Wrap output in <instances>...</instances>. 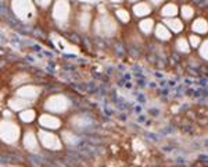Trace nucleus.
Segmentation results:
<instances>
[{
	"label": "nucleus",
	"mask_w": 208,
	"mask_h": 167,
	"mask_svg": "<svg viewBox=\"0 0 208 167\" xmlns=\"http://www.w3.org/2000/svg\"><path fill=\"white\" fill-rule=\"evenodd\" d=\"M193 29H194L196 32L204 33V32H207L208 25H207V22H205L204 19H197V21L194 22V25H193Z\"/></svg>",
	"instance_id": "nucleus-7"
},
{
	"label": "nucleus",
	"mask_w": 208,
	"mask_h": 167,
	"mask_svg": "<svg viewBox=\"0 0 208 167\" xmlns=\"http://www.w3.org/2000/svg\"><path fill=\"white\" fill-rule=\"evenodd\" d=\"M67 103H68V100L65 97L54 96L47 102V107L50 110H53V111H64V110L67 109Z\"/></svg>",
	"instance_id": "nucleus-3"
},
{
	"label": "nucleus",
	"mask_w": 208,
	"mask_h": 167,
	"mask_svg": "<svg viewBox=\"0 0 208 167\" xmlns=\"http://www.w3.org/2000/svg\"><path fill=\"white\" fill-rule=\"evenodd\" d=\"M24 146H25L29 152H39V145H38L36 138H35V134L28 132V134L24 136Z\"/></svg>",
	"instance_id": "nucleus-4"
},
{
	"label": "nucleus",
	"mask_w": 208,
	"mask_h": 167,
	"mask_svg": "<svg viewBox=\"0 0 208 167\" xmlns=\"http://www.w3.org/2000/svg\"><path fill=\"white\" fill-rule=\"evenodd\" d=\"M167 24L171 26V29L173 31V32H179V31H182V22L179 21V19H168L167 21Z\"/></svg>",
	"instance_id": "nucleus-8"
},
{
	"label": "nucleus",
	"mask_w": 208,
	"mask_h": 167,
	"mask_svg": "<svg viewBox=\"0 0 208 167\" xmlns=\"http://www.w3.org/2000/svg\"><path fill=\"white\" fill-rule=\"evenodd\" d=\"M193 15V10L189 8V7H183V17L185 18H190Z\"/></svg>",
	"instance_id": "nucleus-14"
},
{
	"label": "nucleus",
	"mask_w": 208,
	"mask_h": 167,
	"mask_svg": "<svg viewBox=\"0 0 208 167\" xmlns=\"http://www.w3.org/2000/svg\"><path fill=\"white\" fill-rule=\"evenodd\" d=\"M40 142L46 149L50 150H58L61 149V142L56 135L49 134V132H40Z\"/></svg>",
	"instance_id": "nucleus-2"
},
{
	"label": "nucleus",
	"mask_w": 208,
	"mask_h": 167,
	"mask_svg": "<svg viewBox=\"0 0 208 167\" xmlns=\"http://www.w3.org/2000/svg\"><path fill=\"white\" fill-rule=\"evenodd\" d=\"M18 93L21 96H36L35 93H38V89L33 86H26V88H22Z\"/></svg>",
	"instance_id": "nucleus-9"
},
{
	"label": "nucleus",
	"mask_w": 208,
	"mask_h": 167,
	"mask_svg": "<svg viewBox=\"0 0 208 167\" xmlns=\"http://www.w3.org/2000/svg\"><path fill=\"white\" fill-rule=\"evenodd\" d=\"M40 124L43 127H46V128H57V127H60V120L57 117L43 114L40 117Z\"/></svg>",
	"instance_id": "nucleus-5"
},
{
	"label": "nucleus",
	"mask_w": 208,
	"mask_h": 167,
	"mask_svg": "<svg viewBox=\"0 0 208 167\" xmlns=\"http://www.w3.org/2000/svg\"><path fill=\"white\" fill-rule=\"evenodd\" d=\"M200 54H201L204 58H207L208 60V40H205L201 46V50H200Z\"/></svg>",
	"instance_id": "nucleus-12"
},
{
	"label": "nucleus",
	"mask_w": 208,
	"mask_h": 167,
	"mask_svg": "<svg viewBox=\"0 0 208 167\" xmlns=\"http://www.w3.org/2000/svg\"><path fill=\"white\" fill-rule=\"evenodd\" d=\"M33 117H35V113H33L32 110H28V111L21 113V120H24V121H32Z\"/></svg>",
	"instance_id": "nucleus-10"
},
{
	"label": "nucleus",
	"mask_w": 208,
	"mask_h": 167,
	"mask_svg": "<svg viewBox=\"0 0 208 167\" xmlns=\"http://www.w3.org/2000/svg\"><path fill=\"white\" fill-rule=\"evenodd\" d=\"M18 127L15 124L11 122H3V128H1V138L3 141L7 143H14V142L18 139Z\"/></svg>",
	"instance_id": "nucleus-1"
},
{
	"label": "nucleus",
	"mask_w": 208,
	"mask_h": 167,
	"mask_svg": "<svg viewBox=\"0 0 208 167\" xmlns=\"http://www.w3.org/2000/svg\"><path fill=\"white\" fill-rule=\"evenodd\" d=\"M178 49L180 51H189V45H187V42H186V39H179L178 40Z\"/></svg>",
	"instance_id": "nucleus-11"
},
{
	"label": "nucleus",
	"mask_w": 208,
	"mask_h": 167,
	"mask_svg": "<svg viewBox=\"0 0 208 167\" xmlns=\"http://www.w3.org/2000/svg\"><path fill=\"white\" fill-rule=\"evenodd\" d=\"M190 42H191V45L193 46H197L200 42H201V39L198 38V36H190Z\"/></svg>",
	"instance_id": "nucleus-16"
},
{
	"label": "nucleus",
	"mask_w": 208,
	"mask_h": 167,
	"mask_svg": "<svg viewBox=\"0 0 208 167\" xmlns=\"http://www.w3.org/2000/svg\"><path fill=\"white\" fill-rule=\"evenodd\" d=\"M155 35H157L160 39H162V40H167V39L171 38V33H169V31H168V28H165V26H162V25L157 26Z\"/></svg>",
	"instance_id": "nucleus-6"
},
{
	"label": "nucleus",
	"mask_w": 208,
	"mask_h": 167,
	"mask_svg": "<svg viewBox=\"0 0 208 167\" xmlns=\"http://www.w3.org/2000/svg\"><path fill=\"white\" fill-rule=\"evenodd\" d=\"M164 14L165 15H172V14H176V8L173 4H169V7H167L164 10Z\"/></svg>",
	"instance_id": "nucleus-13"
},
{
	"label": "nucleus",
	"mask_w": 208,
	"mask_h": 167,
	"mask_svg": "<svg viewBox=\"0 0 208 167\" xmlns=\"http://www.w3.org/2000/svg\"><path fill=\"white\" fill-rule=\"evenodd\" d=\"M151 21H147V22H142V29H143V31H144V32H150V29H151V28H150V26H151Z\"/></svg>",
	"instance_id": "nucleus-15"
}]
</instances>
